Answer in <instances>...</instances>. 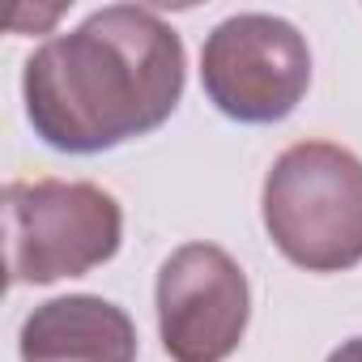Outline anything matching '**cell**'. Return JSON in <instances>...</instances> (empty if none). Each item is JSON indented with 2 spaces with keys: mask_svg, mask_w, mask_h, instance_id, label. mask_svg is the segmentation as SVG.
<instances>
[{
  "mask_svg": "<svg viewBox=\"0 0 362 362\" xmlns=\"http://www.w3.org/2000/svg\"><path fill=\"white\" fill-rule=\"evenodd\" d=\"M184 69V39L153 9L107 5L26 60L30 128L60 153L115 149L170 119Z\"/></svg>",
  "mask_w": 362,
  "mask_h": 362,
  "instance_id": "1",
  "label": "cell"
},
{
  "mask_svg": "<svg viewBox=\"0 0 362 362\" xmlns=\"http://www.w3.org/2000/svg\"><path fill=\"white\" fill-rule=\"evenodd\" d=\"M264 230L307 273L362 264V162L332 141L290 145L264 175Z\"/></svg>",
  "mask_w": 362,
  "mask_h": 362,
  "instance_id": "2",
  "label": "cell"
},
{
  "mask_svg": "<svg viewBox=\"0 0 362 362\" xmlns=\"http://www.w3.org/2000/svg\"><path fill=\"white\" fill-rule=\"evenodd\" d=\"M119 201L86 179H13L5 188V264L13 286L81 277L119 252Z\"/></svg>",
  "mask_w": 362,
  "mask_h": 362,
  "instance_id": "3",
  "label": "cell"
},
{
  "mask_svg": "<svg viewBox=\"0 0 362 362\" xmlns=\"http://www.w3.org/2000/svg\"><path fill=\"white\" fill-rule=\"evenodd\" d=\"M201 81L222 115L239 124H277L311 86V52L286 18L235 13L205 39Z\"/></svg>",
  "mask_w": 362,
  "mask_h": 362,
  "instance_id": "4",
  "label": "cell"
},
{
  "mask_svg": "<svg viewBox=\"0 0 362 362\" xmlns=\"http://www.w3.org/2000/svg\"><path fill=\"white\" fill-rule=\"evenodd\" d=\"M158 332L170 362H226L252 315V290L230 252L184 243L158 269Z\"/></svg>",
  "mask_w": 362,
  "mask_h": 362,
  "instance_id": "5",
  "label": "cell"
},
{
  "mask_svg": "<svg viewBox=\"0 0 362 362\" xmlns=\"http://www.w3.org/2000/svg\"><path fill=\"white\" fill-rule=\"evenodd\" d=\"M18 345L22 362H136V328L128 311L94 294L35 307Z\"/></svg>",
  "mask_w": 362,
  "mask_h": 362,
  "instance_id": "6",
  "label": "cell"
},
{
  "mask_svg": "<svg viewBox=\"0 0 362 362\" xmlns=\"http://www.w3.org/2000/svg\"><path fill=\"white\" fill-rule=\"evenodd\" d=\"M328 362H362V337H354V341L337 345V349L328 354Z\"/></svg>",
  "mask_w": 362,
  "mask_h": 362,
  "instance_id": "7",
  "label": "cell"
}]
</instances>
